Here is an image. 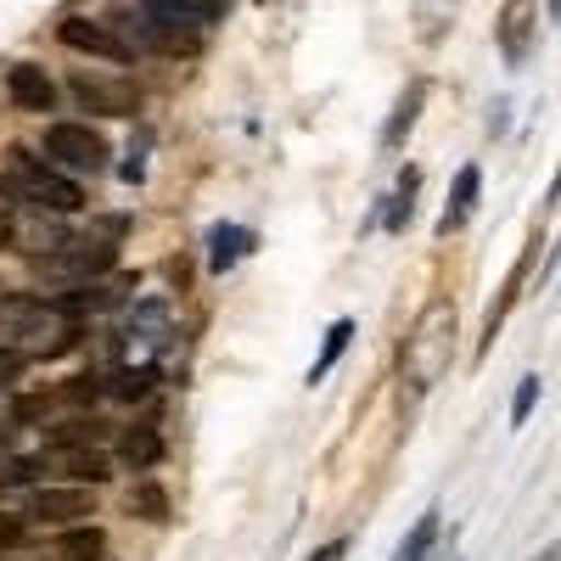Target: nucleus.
<instances>
[{
    "instance_id": "1",
    "label": "nucleus",
    "mask_w": 561,
    "mask_h": 561,
    "mask_svg": "<svg viewBox=\"0 0 561 561\" xmlns=\"http://www.w3.org/2000/svg\"><path fill=\"white\" fill-rule=\"evenodd\" d=\"M449 359H455V304L449 298H433L427 309L415 314L410 337L399 348V370H404L410 388H433L444 370H449Z\"/></svg>"
},
{
    "instance_id": "27",
    "label": "nucleus",
    "mask_w": 561,
    "mask_h": 561,
    "mask_svg": "<svg viewBox=\"0 0 561 561\" xmlns=\"http://www.w3.org/2000/svg\"><path fill=\"white\" fill-rule=\"evenodd\" d=\"M343 550H348V545H343V539H332V545H325V550H314L309 561H343Z\"/></svg>"
},
{
    "instance_id": "22",
    "label": "nucleus",
    "mask_w": 561,
    "mask_h": 561,
    "mask_svg": "<svg viewBox=\"0 0 561 561\" xmlns=\"http://www.w3.org/2000/svg\"><path fill=\"white\" fill-rule=\"evenodd\" d=\"M421 96H427V90H421V84H415V90H410V96L399 102V113H393V124H388V135H382V147H388V152H393V147H399V140L410 135V124H415V107H421Z\"/></svg>"
},
{
    "instance_id": "7",
    "label": "nucleus",
    "mask_w": 561,
    "mask_h": 561,
    "mask_svg": "<svg viewBox=\"0 0 561 561\" xmlns=\"http://www.w3.org/2000/svg\"><path fill=\"white\" fill-rule=\"evenodd\" d=\"M129 34L147 45V51H158V57H197V51H203V34H197V28L158 23V18H147V12L129 23ZM135 39H129V45H135Z\"/></svg>"
},
{
    "instance_id": "30",
    "label": "nucleus",
    "mask_w": 561,
    "mask_h": 561,
    "mask_svg": "<svg viewBox=\"0 0 561 561\" xmlns=\"http://www.w3.org/2000/svg\"><path fill=\"white\" fill-rule=\"evenodd\" d=\"M7 460H12V455H7V438H0V466H7Z\"/></svg>"
},
{
    "instance_id": "23",
    "label": "nucleus",
    "mask_w": 561,
    "mask_h": 561,
    "mask_svg": "<svg viewBox=\"0 0 561 561\" xmlns=\"http://www.w3.org/2000/svg\"><path fill=\"white\" fill-rule=\"evenodd\" d=\"M45 410H51V399H45V393L12 399V421H18V427H28V421H45Z\"/></svg>"
},
{
    "instance_id": "11",
    "label": "nucleus",
    "mask_w": 561,
    "mask_h": 561,
    "mask_svg": "<svg viewBox=\"0 0 561 561\" xmlns=\"http://www.w3.org/2000/svg\"><path fill=\"white\" fill-rule=\"evenodd\" d=\"M140 12L158 23H180V28H208V23H219L225 0H140Z\"/></svg>"
},
{
    "instance_id": "25",
    "label": "nucleus",
    "mask_w": 561,
    "mask_h": 561,
    "mask_svg": "<svg viewBox=\"0 0 561 561\" xmlns=\"http://www.w3.org/2000/svg\"><path fill=\"white\" fill-rule=\"evenodd\" d=\"M23 365H28L23 348H7V343H0V382H18V377H23Z\"/></svg>"
},
{
    "instance_id": "16",
    "label": "nucleus",
    "mask_w": 561,
    "mask_h": 561,
    "mask_svg": "<svg viewBox=\"0 0 561 561\" xmlns=\"http://www.w3.org/2000/svg\"><path fill=\"white\" fill-rule=\"evenodd\" d=\"M107 438V421L102 415H73L57 427V449H96Z\"/></svg>"
},
{
    "instance_id": "3",
    "label": "nucleus",
    "mask_w": 561,
    "mask_h": 561,
    "mask_svg": "<svg viewBox=\"0 0 561 561\" xmlns=\"http://www.w3.org/2000/svg\"><path fill=\"white\" fill-rule=\"evenodd\" d=\"M113 259H118L113 242H102V237H79V242H62L57 253L34 259V270H39V275H51V280H73V287H79V280L113 270Z\"/></svg>"
},
{
    "instance_id": "26",
    "label": "nucleus",
    "mask_w": 561,
    "mask_h": 561,
    "mask_svg": "<svg viewBox=\"0 0 561 561\" xmlns=\"http://www.w3.org/2000/svg\"><path fill=\"white\" fill-rule=\"evenodd\" d=\"M62 399H73V404H84V399H96V377H73V382L62 388Z\"/></svg>"
},
{
    "instance_id": "28",
    "label": "nucleus",
    "mask_w": 561,
    "mask_h": 561,
    "mask_svg": "<svg viewBox=\"0 0 561 561\" xmlns=\"http://www.w3.org/2000/svg\"><path fill=\"white\" fill-rule=\"evenodd\" d=\"M7 242H12V219H7V214H0V248H7Z\"/></svg>"
},
{
    "instance_id": "6",
    "label": "nucleus",
    "mask_w": 561,
    "mask_h": 561,
    "mask_svg": "<svg viewBox=\"0 0 561 561\" xmlns=\"http://www.w3.org/2000/svg\"><path fill=\"white\" fill-rule=\"evenodd\" d=\"M57 34H62V45H68V51H79V57H102V62H135V45H129L118 28H107V23L68 18Z\"/></svg>"
},
{
    "instance_id": "12",
    "label": "nucleus",
    "mask_w": 561,
    "mask_h": 561,
    "mask_svg": "<svg viewBox=\"0 0 561 561\" xmlns=\"http://www.w3.org/2000/svg\"><path fill=\"white\" fill-rule=\"evenodd\" d=\"M528 39H534V0H505V12H500V51L511 62H523Z\"/></svg>"
},
{
    "instance_id": "10",
    "label": "nucleus",
    "mask_w": 561,
    "mask_h": 561,
    "mask_svg": "<svg viewBox=\"0 0 561 561\" xmlns=\"http://www.w3.org/2000/svg\"><path fill=\"white\" fill-rule=\"evenodd\" d=\"M7 96H12L23 113H51V107H57V84H51V73L34 68V62H12V68H7Z\"/></svg>"
},
{
    "instance_id": "9",
    "label": "nucleus",
    "mask_w": 561,
    "mask_h": 561,
    "mask_svg": "<svg viewBox=\"0 0 561 561\" xmlns=\"http://www.w3.org/2000/svg\"><path fill=\"white\" fill-rule=\"evenodd\" d=\"M39 466H51L57 478H68L73 489H96V483H107L113 478V460L102 455V449H51V455H39Z\"/></svg>"
},
{
    "instance_id": "2",
    "label": "nucleus",
    "mask_w": 561,
    "mask_h": 561,
    "mask_svg": "<svg viewBox=\"0 0 561 561\" xmlns=\"http://www.w3.org/2000/svg\"><path fill=\"white\" fill-rule=\"evenodd\" d=\"M0 192L18 197V203H34V208H51V214H79L84 208V192L73 180H62L57 169H45L39 158H28L23 147L7 152V169H0Z\"/></svg>"
},
{
    "instance_id": "29",
    "label": "nucleus",
    "mask_w": 561,
    "mask_h": 561,
    "mask_svg": "<svg viewBox=\"0 0 561 561\" xmlns=\"http://www.w3.org/2000/svg\"><path fill=\"white\" fill-rule=\"evenodd\" d=\"M539 561H556V545H545V556H539Z\"/></svg>"
},
{
    "instance_id": "8",
    "label": "nucleus",
    "mask_w": 561,
    "mask_h": 561,
    "mask_svg": "<svg viewBox=\"0 0 561 561\" xmlns=\"http://www.w3.org/2000/svg\"><path fill=\"white\" fill-rule=\"evenodd\" d=\"M28 517L34 523H90L96 500H90V489H39L28 500Z\"/></svg>"
},
{
    "instance_id": "13",
    "label": "nucleus",
    "mask_w": 561,
    "mask_h": 561,
    "mask_svg": "<svg viewBox=\"0 0 561 561\" xmlns=\"http://www.w3.org/2000/svg\"><path fill=\"white\" fill-rule=\"evenodd\" d=\"M478 185H483V174L466 163L460 174H455V197H449V208H444V219H438V237H449V230H460L466 219H472V203H478Z\"/></svg>"
},
{
    "instance_id": "4",
    "label": "nucleus",
    "mask_w": 561,
    "mask_h": 561,
    "mask_svg": "<svg viewBox=\"0 0 561 561\" xmlns=\"http://www.w3.org/2000/svg\"><path fill=\"white\" fill-rule=\"evenodd\" d=\"M73 96H79V107H90V113H102V118H135L140 113V84H129V79H113V73H73Z\"/></svg>"
},
{
    "instance_id": "24",
    "label": "nucleus",
    "mask_w": 561,
    "mask_h": 561,
    "mask_svg": "<svg viewBox=\"0 0 561 561\" xmlns=\"http://www.w3.org/2000/svg\"><path fill=\"white\" fill-rule=\"evenodd\" d=\"M534 399H539V377H523V388H517V399H511V427H523V421H528V410H534Z\"/></svg>"
},
{
    "instance_id": "5",
    "label": "nucleus",
    "mask_w": 561,
    "mask_h": 561,
    "mask_svg": "<svg viewBox=\"0 0 561 561\" xmlns=\"http://www.w3.org/2000/svg\"><path fill=\"white\" fill-rule=\"evenodd\" d=\"M45 158L96 174V169H107V140L90 124H51V129H45Z\"/></svg>"
},
{
    "instance_id": "20",
    "label": "nucleus",
    "mask_w": 561,
    "mask_h": 561,
    "mask_svg": "<svg viewBox=\"0 0 561 561\" xmlns=\"http://www.w3.org/2000/svg\"><path fill=\"white\" fill-rule=\"evenodd\" d=\"M348 337H354V320H337V325H332V332H325V354H320V359L309 365V382H320V377H325V370H332V365H337V354L348 348Z\"/></svg>"
},
{
    "instance_id": "19",
    "label": "nucleus",
    "mask_w": 561,
    "mask_h": 561,
    "mask_svg": "<svg viewBox=\"0 0 561 561\" xmlns=\"http://www.w3.org/2000/svg\"><path fill=\"white\" fill-rule=\"evenodd\" d=\"M129 511H135V517H147V523H169V494L158 483H135L129 489Z\"/></svg>"
},
{
    "instance_id": "17",
    "label": "nucleus",
    "mask_w": 561,
    "mask_h": 561,
    "mask_svg": "<svg viewBox=\"0 0 561 561\" xmlns=\"http://www.w3.org/2000/svg\"><path fill=\"white\" fill-rule=\"evenodd\" d=\"M438 517H444L438 505H433V511H421L415 528L404 534V545H399V556H393V561H427V550H433V539H438Z\"/></svg>"
},
{
    "instance_id": "14",
    "label": "nucleus",
    "mask_w": 561,
    "mask_h": 561,
    "mask_svg": "<svg viewBox=\"0 0 561 561\" xmlns=\"http://www.w3.org/2000/svg\"><path fill=\"white\" fill-rule=\"evenodd\" d=\"M118 455H124V466H135V472H147V466H158V455H163L158 427H129V433H124V444H118Z\"/></svg>"
},
{
    "instance_id": "15",
    "label": "nucleus",
    "mask_w": 561,
    "mask_h": 561,
    "mask_svg": "<svg viewBox=\"0 0 561 561\" xmlns=\"http://www.w3.org/2000/svg\"><path fill=\"white\" fill-rule=\"evenodd\" d=\"M57 556L62 561H107V539H102V528H68L57 539Z\"/></svg>"
},
{
    "instance_id": "21",
    "label": "nucleus",
    "mask_w": 561,
    "mask_h": 561,
    "mask_svg": "<svg viewBox=\"0 0 561 561\" xmlns=\"http://www.w3.org/2000/svg\"><path fill=\"white\" fill-rule=\"evenodd\" d=\"M152 382H158V370L152 365H135V370H118V377H113V393L118 399H147Z\"/></svg>"
},
{
    "instance_id": "18",
    "label": "nucleus",
    "mask_w": 561,
    "mask_h": 561,
    "mask_svg": "<svg viewBox=\"0 0 561 561\" xmlns=\"http://www.w3.org/2000/svg\"><path fill=\"white\" fill-rule=\"evenodd\" d=\"M208 242H214V270H230V264L253 248V237H248V230H237V225H219Z\"/></svg>"
}]
</instances>
